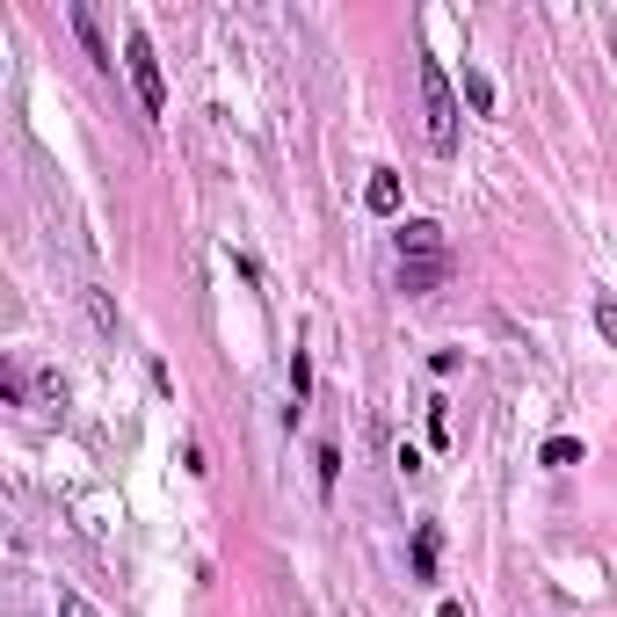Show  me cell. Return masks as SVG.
I'll use <instances>...</instances> for the list:
<instances>
[{
    "mask_svg": "<svg viewBox=\"0 0 617 617\" xmlns=\"http://www.w3.org/2000/svg\"><path fill=\"white\" fill-rule=\"evenodd\" d=\"M320 494H335V473H342V451H335V443H320Z\"/></svg>",
    "mask_w": 617,
    "mask_h": 617,
    "instance_id": "9c48e42d",
    "label": "cell"
},
{
    "mask_svg": "<svg viewBox=\"0 0 617 617\" xmlns=\"http://www.w3.org/2000/svg\"><path fill=\"white\" fill-rule=\"evenodd\" d=\"M58 617H95V610H88V603H80V596L66 588V596H58Z\"/></svg>",
    "mask_w": 617,
    "mask_h": 617,
    "instance_id": "4fadbf2b",
    "label": "cell"
},
{
    "mask_svg": "<svg viewBox=\"0 0 617 617\" xmlns=\"http://www.w3.org/2000/svg\"><path fill=\"white\" fill-rule=\"evenodd\" d=\"M364 204H370L378 218H392V212H400V175H392V167H378V175L364 182Z\"/></svg>",
    "mask_w": 617,
    "mask_h": 617,
    "instance_id": "8992f818",
    "label": "cell"
},
{
    "mask_svg": "<svg viewBox=\"0 0 617 617\" xmlns=\"http://www.w3.org/2000/svg\"><path fill=\"white\" fill-rule=\"evenodd\" d=\"M66 22H73V36H80V52L95 58V73H117V52H109V36H102V22H95V8H88V0H73V8H66Z\"/></svg>",
    "mask_w": 617,
    "mask_h": 617,
    "instance_id": "277c9868",
    "label": "cell"
},
{
    "mask_svg": "<svg viewBox=\"0 0 617 617\" xmlns=\"http://www.w3.org/2000/svg\"><path fill=\"white\" fill-rule=\"evenodd\" d=\"M414 566H422V582H436V530H414Z\"/></svg>",
    "mask_w": 617,
    "mask_h": 617,
    "instance_id": "52a82bcc",
    "label": "cell"
},
{
    "mask_svg": "<svg viewBox=\"0 0 617 617\" xmlns=\"http://www.w3.org/2000/svg\"><path fill=\"white\" fill-rule=\"evenodd\" d=\"M443 277H451V262H400V291H414V299L443 291Z\"/></svg>",
    "mask_w": 617,
    "mask_h": 617,
    "instance_id": "5b68a950",
    "label": "cell"
},
{
    "mask_svg": "<svg viewBox=\"0 0 617 617\" xmlns=\"http://www.w3.org/2000/svg\"><path fill=\"white\" fill-rule=\"evenodd\" d=\"M465 102H473V109H494V80H487L479 66H465Z\"/></svg>",
    "mask_w": 617,
    "mask_h": 617,
    "instance_id": "ba28073f",
    "label": "cell"
},
{
    "mask_svg": "<svg viewBox=\"0 0 617 617\" xmlns=\"http://www.w3.org/2000/svg\"><path fill=\"white\" fill-rule=\"evenodd\" d=\"M123 73H131V88H139V109L160 117V109H167V80H160V58H153V36L145 30L123 36Z\"/></svg>",
    "mask_w": 617,
    "mask_h": 617,
    "instance_id": "7a4b0ae2",
    "label": "cell"
},
{
    "mask_svg": "<svg viewBox=\"0 0 617 617\" xmlns=\"http://www.w3.org/2000/svg\"><path fill=\"white\" fill-rule=\"evenodd\" d=\"M400 262H451L436 218H407V226H400Z\"/></svg>",
    "mask_w": 617,
    "mask_h": 617,
    "instance_id": "3957f363",
    "label": "cell"
},
{
    "mask_svg": "<svg viewBox=\"0 0 617 617\" xmlns=\"http://www.w3.org/2000/svg\"><path fill=\"white\" fill-rule=\"evenodd\" d=\"M545 465H582V443H574V436H552V443H545Z\"/></svg>",
    "mask_w": 617,
    "mask_h": 617,
    "instance_id": "30bf717a",
    "label": "cell"
},
{
    "mask_svg": "<svg viewBox=\"0 0 617 617\" xmlns=\"http://www.w3.org/2000/svg\"><path fill=\"white\" fill-rule=\"evenodd\" d=\"M596 327H603V342H617V305H596Z\"/></svg>",
    "mask_w": 617,
    "mask_h": 617,
    "instance_id": "7c38bea8",
    "label": "cell"
},
{
    "mask_svg": "<svg viewBox=\"0 0 617 617\" xmlns=\"http://www.w3.org/2000/svg\"><path fill=\"white\" fill-rule=\"evenodd\" d=\"M414 88H422V139L429 153H458V95H451V73L436 58H414Z\"/></svg>",
    "mask_w": 617,
    "mask_h": 617,
    "instance_id": "6da1fadb",
    "label": "cell"
},
{
    "mask_svg": "<svg viewBox=\"0 0 617 617\" xmlns=\"http://www.w3.org/2000/svg\"><path fill=\"white\" fill-rule=\"evenodd\" d=\"M429 443H451V407L429 400Z\"/></svg>",
    "mask_w": 617,
    "mask_h": 617,
    "instance_id": "8fae6325",
    "label": "cell"
}]
</instances>
